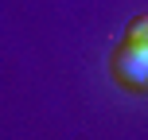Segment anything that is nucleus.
Listing matches in <instances>:
<instances>
[{"label":"nucleus","mask_w":148,"mask_h":140,"mask_svg":"<svg viewBox=\"0 0 148 140\" xmlns=\"http://www.w3.org/2000/svg\"><path fill=\"white\" fill-rule=\"evenodd\" d=\"M113 74L125 86H148V47L136 39H125L113 55Z\"/></svg>","instance_id":"1"},{"label":"nucleus","mask_w":148,"mask_h":140,"mask_svg":"<svg viewBox=\"0 0 148 140\" xmlns=\"http://www.w3.org/2000/svg\"><path fill=\"white\" fill-rule=\"evenodd\" d=\"M125 39H136V43H144V47H148V12H140V16H133V20H129Z\"/></svg>","instance_id":"2"}]
</instances>
